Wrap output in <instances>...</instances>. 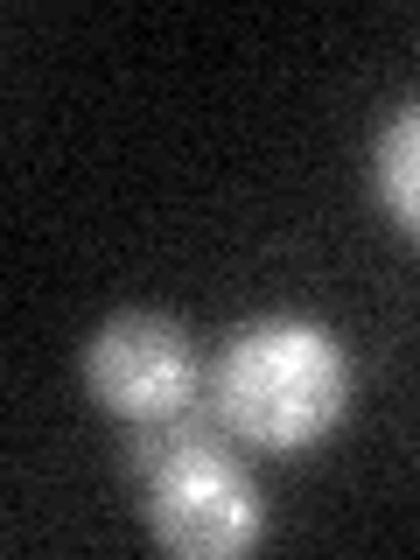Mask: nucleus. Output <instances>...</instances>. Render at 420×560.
Returning <instances> with one entry per match:
<instances>
[{
    "instance_id": "2",
    "label": "nucleus",
    "mask_w": 420,
    "mask_h": 560,
    "mask_svg": "<svg viewBox=\"0 0 420 560\" xmlns=\"http://www.w3.org/2000/svg\"><path fill=\"white\" fill-rule=\"evenodd\" d=\"M232 428L218 420L210 393L197 407L133 428V469H140V512L148 533L168 553L189 560H232L267 539V498L245 477L232 448Z\"/></svg>"
},
{
    "instance_id": "4",
    "label": "nucleus",
    "mask_w": 420,
    "mask_h": 560,
    "mask_svg": "<svg viewBox=\"0 0 420 560\" xmlns=\"http://www.w3.org/2000/svg\"><path fill=\"white\" fill-rule=\"evenodd\" d=\"M372 168H378V197L399 218V232L420 238V105H407V113L385 119Z\"/></svg>"
},
{
    "instance_id": "1",
    "label": "nucleus",
    "mask_w": 420,
    "mask_h": 560,
    "mask_svg": "<svg viewBox=\"0 0 420 560\" xmlns=\"http://www.w3.org/2000/svg\"><path fill=\"white\" fill-rule=\"evenodd\" d=\"M210 407L232 442L302 455L350 407V358L315 315H259L210 364Z\"/></svg>"
},
{
    "instance_id": "3",
    "label": "nucleus",
    "mask_w": 420,
    "mask_h": 560,
    "mask_svg": "<svg viewBox=\"0 0 420 560\" xmlns=\"http://www.w3.org/2000/svg\"><path fill=\"white\" fill-rule=\"evenodd\" d=\"M84 385L98 393L105 413L133 420H168L203 399V372H197V343L183 337V323L148 308H127L113 323H98V337L84 343Z\"/></svg>"
}]
</instances>
